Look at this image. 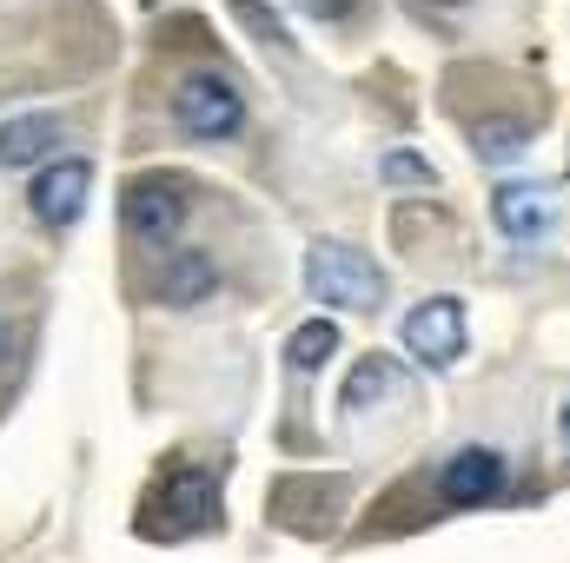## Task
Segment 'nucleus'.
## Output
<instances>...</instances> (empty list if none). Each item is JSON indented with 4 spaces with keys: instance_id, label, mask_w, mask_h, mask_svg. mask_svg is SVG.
<instances>
[{
    "instance_id": "7",
    "label": "nucleus",
    "mask_w": 570,
    "mask_h": 563,
    "mask_svg": "<svg viewBox=\"0 0 570 563\" xmlns=\"http://www.w3.org/2000/svg\"><path fill=\"white\" fill-rule=\"evenodd\" d=\"M87 192H94V166H87V159H53V166L33 172L27 206H33L40 226H73V219L87 213Z\"/></svg>"
},
{
    "instance_id": "6",
    "label": "nucleus",
    "mask_w": 570,
    "mask_h": 563,
    "mask_svg": "<svg viewBox=\"0 0 570 563\" xmlns=\"http://www.w3.org/2000/svg\"><path fill=\"white\" fill-rule=\"evenodd\" d=\"M159 517H166V537H199L219 524V477L206 464H179L166 484H159Z\"/></svg>"
},
{
    "instance_id": "16",
    "label": "nucleus",
    "mask_w": 570,
    "mask_h": 563,
    "mask_svg": "<svg viewBox=\"0 0 570 563\" xmlns=\"http://www.w3.org/2000/svg\"><path fill=\"white\" fill-rule=\"evenodd\" d=\"M558 444H564V457H570V398L558 405Z\"/></svg>"
},
{
    "instance_id": "11",
    "label": "nucleus",
    "mask_w": 570,
    "mask_h": 563,
    "mask_svg": "<svg viewBox=\"0 0 570 563\" xmlns=\"http://www.w3.org/2000/svg\"><path fill=\"white\" fill-rule=\"evenodd\" d=\"M213 285H219V266H213L199 246L166 253V273H159V305H199Z\"/></svg>"
},
{
    "instance_id": "10",
    "label": "nucleus",
    "mask_w": 570,
    "mask_h": 563,
    "mask_svg": "<svg viewBox=\"0 0 570 563\" xmlns=\"http://www.w3.org/2000/svg\"><path fill=\"white\" fill-rule=\"evenodd\" d=\"M60 146V120L53 113H13L0 120V166H40Z\"/></svg>"
},
{
    "instance_id": "3",
    "label": "nucleus",
    "mask_w": 570,
    "mask_h": 563,
    "mask_svg": "<svg viewBox=\"0 0 570 563\" xmlns=\"http://www.w3.org/2000/svg\"><path fill=\"white\" fill-rule=\"evenodd\" d=\"M120 219L140 246H166L179 226H186V179L173 172H140L127 179V199H120Z\"/></svg>"
},
{
    "instance_id": "4",
    "label": "nucleus",
    "mask_w": 570,
    "mask_h": 563,
    "mask_svg": "<svg viewBox=\"0 0 570 563\" xmlns=\"http://www.w3.org/2000/svg\"><path fill=\"white\" fill-rule=\"evenodd\" d=\"M504 484H511V464H504L498 444H458V451L438 464V497H444L451 511H478V504L504 497Z\"/></svg>"
},
{
    "instance_id": "1",
    "label": "nucleus",
    "mask_w": 570,
    "mask_h": 563,
    "mask_svg": "<svg viewBox=\"0 0 570 563\" xmlns=\"http://www.w3.org/2000/svg\"><path fill=\"white\" fill-rule=\"evenodd\" d=\"M305 292L332 312H379L392 285H385L372 253H358L345 239H312L305 246Z\"/></svg>"
},
{
    "instance_id": "17",
    "label": "nucleus",
    "mask_w": 570,
    "mask_h": 563,
    "mask_svg": "<svg viewBox=\"0 0 570 563\" xmlns=\"http://www.w3.org/2000/svg\"><path fill=\"white\" fill-rule=\"evenodd\" d=\"M7 352H13V325L0 318V365H7Z\"/></svg>"
},
{
    "instance_id": "13",
    "label": "nucleus",
    "mask_w": 570,
    "mask_h": 563,
    "mask_svg": "<svg viewBox=\"0 0 570 563\" xmlns=\"http://www.w3.org/2000/svg\"><path fill=\"white\" fill-rule=\"evenodd\" d=\"M332 352H338V325H332V318H305V325L285 338V365H292L298 378H312Z\"/></svg>"
},
{
    "instance_id": "12",
    "label": "nucleus",
    "mask_w": 570,
    "mask_h": 563,
    "mask_svg": "<svg viewBox=\"0 0 570 563\" xmlns=\"http://www.w3.org/2000/svg\"><path fill=\"white\" fill-rule=\"evenodd\" d=\"M524 146H531V127H524V120L491 113V120L471 127V152H478L484 166H511V159H524Z\"/></svg>"
},
{
    "instance_id": "15",
    "label": "nucleus",
    "mask_w": 570,
    "mask_h": 563,
    "mask_svg": "<svg viewBox=\"0 0 570 563\" xmlns=\"http://www.w3.org/2000/svg\"><path fill=\"white\" fill-rule=\"evenodd\" d=\"M298 13H312V20H352L358 0H298Z\"/></svg>"
},
{
    "instance_id": "5",
    "label": "nucleus",
    "mask_w": 570,
    "mask_h": 563,
    "mask_svg": "<svg viewBox=\"0 0 570 563\" xmlns=\"http://www.w3.org/2000/svg\"><path fill=\"white\" fill-rule=\"evenodd\" d=\"M405 352L419 358V365H458L464 358V345H471V332H464V298H451V292H438L425 305H412L405 312Z\"/></svg>"
},
{
    "instance_id": "14",
    "label": "nucleus",
    "mask_w": 570,
    "mask_h": 563,
    "mask_svg": "<svg viewBox=\"0 0 570 563\" xmlns=\"http://www.w3.org/2000/svg\"><path fill=\"white\" fill-rule=\"evenodd\" d=\"M379 172H385L392 186H438L431 159H419V152H385V159H379Z\"/></svg>"
},
{
    "instance_id": "9",
    "label": "nucleus",
    "mask_w": 570,
    "mask_h": 563,
    "mask_svg": "<svg viewBox=\"0 0 570 563\" xmlns=\"http://www.w3.org/2000/svg\"><path fill=\"white\" fill-rule=\"evenodd\" d=\"M399 392H405V365L385 352H365L338 385V412H372V405H392Z\"/></svg>"
},
{
    "instance_id": "2",
    "label": "nucleus",
    "mask_w": 570,
    "mask_h": 563,
    "mask_svg": "<svg viewBox=\"0 0 570 563\" xmlns=\"http://www.w3.org/2000/svg\"><path fill=\"white\" fill-rule=\"evenodd\" d=\"M173 127L186 134V140H233L239 127H246V93H239V80L233 73H219V67H199V73H186L179 87H173Z\"/></svg>"
},
{
    "instance_id": "8",
    "label": "nucleus",
    "mask_w": 570,
    "mask_h": 563,
    "mask_svg": "<svg viewBox=\"0 0 570 563\" xmlns=\"http://www.w3.org/2000/svg\"><path fill=\"white\" fill-rule=\"evenodd\" d=\"M491 226L504 233V239H538V233H551L558 226V199L544 192V186H498L491 192Z\"/></svg>"
}]
</instances>
